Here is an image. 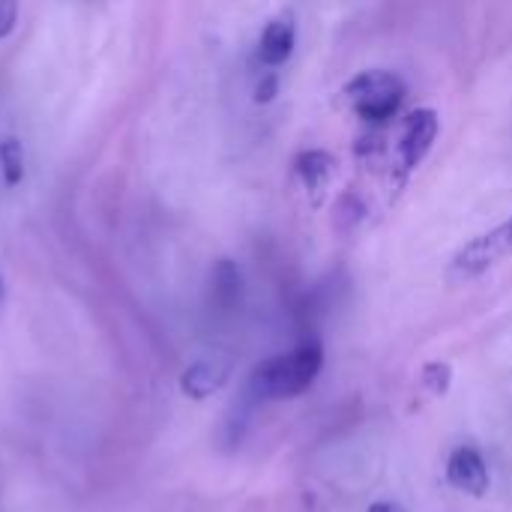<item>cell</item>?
I'll use <instances>...</instances> for the list:
<instances>
[{"instance_id": "obj_15", "label": "cell", "mask_w": 512, "mask_h": 512, "mask_svg": "<svg viewBox=\"0 0 512 512\" xmlns=\"http://www.w3.org/2000/svg\"><path fill=\"white\" fill-rule=\"evenodd\" d=\"M0 294H3V279H0Z\"/></svg>"}, {"instance_id": "obj_2", "label": "cell", "mask_w": 512, "mask_h": 512, "mask_svg": "<svg viewBox=\"0 0 512 512\" xmlns=\"http://www.w3.org/2000/svg\"><path fill=\"white\" fill-rule=\"evenodd\" d=\"M342 96L363 123L381 126L399 114L405 102V81L390 69H366V72H357L342 87Z\"/></svg>"}, {"instance_id": "obj_7", "label": "cell", "mask_w": 512, "mask_h": 512, "mask_svg": "<svg viewBox=\"0 0 512 512\" xmlns=\"http://www.w3.org/2000/svg\"><path fill=\"white\" fill-rule=\"evenodd\" d=\"M294 45H297V24L291 15H279L273 18L264 33H261V42H258V60L270 69L282 66L291 60L294 54Z\"/></svg>"}, {"instance_id": "obj_13", "label": "cell", "mask_w": 512, "mask_h": 512, "mask_svg": "<svg viewBox=\"0 0 512 512\" xmlns=\"http://www.w3.org/2000/svg\"><path fill=\"white\" fill-rule=\"evenodd\" d=\"M276 93H279V75H276V72H267V75L258 81V87H255V99H258L261 105H267Z\"/></svg>"}, {"instance_id": "obj_1", "label": "cell", "mask_w": 512, "mask_h": 512, "mask_svg": "<svg viewBox=\"0 0 512 512\" xmlns=\"http://www.w3.org/2000/svg\"><path fill=\"white\" fill-rule=\"evenodd\" d=\"M324 369V348L318 342H303L288 354L270 357L255 366L249 378V393L258 399L288 402L303 396Z\"/></svg>"}, {"instance_id": "obj_3", "label": "cell", "mask_w": 512, "mask_h": 512, "mask_svg": "<svg viewBox=\"0 0 512 512\" xmlns=\"http://www.w3.org/2000/svg\"><path fill=\"white\" fill-rule=\"evenodd\" d=\"M512 255V216L507 222H501L498 228L474 237L471 243H465L453 264H450V276L456 282H471L477 276H483L486 270H492L495 264H501L504 258Z\"/></svg>"}, {"instance_id": "obj_4", "label": "cell", "mask_w": 512, "mask_h": 512, "mask_svg": "<svg viewBox=\"0 0 512 512\" xmlns=\"http://www.w3.org/2000/svg\"><path fill=\"white\" fill-rule=\"evenodd\" d=\"M438 132H441V120H438L435 108H417V111L405 114V120L396 129V141H393L399 168L405 174L423 165V159L429 156Z\"/></svg>"}, {"instance_id": "obj_6", "label": "cell", "mask_w": 512, "mask_h": 512, "mask_svg": "<svg viewBox=\"0 0 512 512\" xmlns=\"http://www.w3.org/2000/svg\"><path fill=\"white\" fill-rule=\"evenodd\" d=\"M228 375H231V363L228 360H222V357H204V360H195L192 366H186V372L180 375V390L189 399L201 402V399L219 393L225 387Z\"/></svg>"}, {"instance_id": "obj_10", "label": "cell", "mask_w": 512, "mask_h": 512, "mask_svg": "<svg viewBox=\"0 0 512 512\" xmlns=\"http://www.w3.org/2000/svg\"><path fill=\"white\" fill-rule=\"evenodd\" d=\"M0 171L6 186H18L24 180V147L18 138L0 141Z\"/></svg>"}, {"instance_id": "obj_9", "label": "cell", "mask_w": 512, "mask_h": 512, "mask_svg": "<svg viewBox=\"0 0 512 512\" xmlns=\"http://www.w3.org/2000/svg\"><path fill=\"white\" fill-rule=\"evenodd\" d=\"M243 297V276L234 261H219L213 267V300L222 309H234Z\"/></svg>"}, {"instance_id": "obj_8", "label": "cell", "mask_w": 512, "mask_h": 512, "mask_svg": "<svg viewBox=\"0 0 512 512\" xmlns=\"http://www.w3.org/2000/svg\"><path fill=\"white\" fill-rule=\"evenodd\" d=\"M294 168H297V177L306 186V192L318 195V192L327 189V183H330V177L336 171V159L327 150H303L294 159Z\"/></svg>"}, {"instance_id": "obj_5", "label": "cell", "mask_w": 512, "mask_h": 512, "mask_svg": "<svg viewBox=\"0 0 512 512\" xmlns=\"http://www.w3.org/2000/svg\"><path fill=\"white\" fill-rule=\"evenodd\" d=\"M447 483L471 498H483L489 492V465L486 459L474 450V447H459L453 450L450 462H447Z\"/></svg>"}, {"instance_id": "obj_11", "label": "cell", "mask_w": 512, "mask_h": 512, "mask_svg": "<svg viewBox=\"0 0 512 512\" xmlns=\"http://www.w3.org/2000/svg\"><path fill=\"white\" fill-rule=\"evenodd\" d=\"M420 384H423V390L432 393V396H447V393H450V384H453V366L444 363V360L426 363L423 372H420Z\"/></svg>"}, {"instance_id": "obj_14", "label": "cell", "mask_w": 512, "mask_h": 512, "mask_svg": "<svg viewBox=\"0 0 512 512\" xmlns=\"http://www.w3.org/2000/svg\"><path fill=\"white\" fill-rule=\"evenodd\" d=\"M369 512H405V507H399L396 501H378L369 507Z\"/></svg>"}, {"instance_id": "obj_12", "label": "cell", "mask_w": 512, "mask_h": 512, "mask_svg": "<svg viewBox=\"0 0 512 512\" xmlns=\"http://www.w3.org/2000/svg\"><path fill=\"white\" fill-rule=\"evenodd\" d=\"M18 24V0H0V39H6Z\"/></svg>"}]
</instances>
